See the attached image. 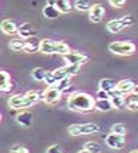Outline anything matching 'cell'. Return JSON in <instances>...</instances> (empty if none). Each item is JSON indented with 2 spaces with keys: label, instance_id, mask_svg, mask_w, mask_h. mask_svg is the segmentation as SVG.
Wrapping results in <instances>:
<instances>
[{
  "label": "cell",
  "instance_id": "cell-4",
  "mask_svg": "<svg viewBox=\"0 0 138 153\" xmlns=\"http://www.w3.org/2000/svg\"><path fill=\"white\" fill-rule=\"evenodd\" d=\"M68 132L71 136H85V134L98 133L99 126L97 123H78V125H71L68 127Z\"/></svg>",
  "mask_w": 138,
  "mask_h": 153
},
{
  "label": "cell",
  "instance_id": "cell-34",
  "mask_svg": "<svg viewBox=\"0 0 138 153\" xmlns=\"http://www.w3.org/2000/svg\"><path fill=\"white\" fill-rule=\"evenodd\" d=\"M45 82H46V85H48V86H56V80H55V77H53L52 72H48Z\"/></svg>",
  "mask_w": 138,
  "mask_h": 153
},
{
  "label": "cell",
  "instance_id": "cell-36",
  "mask_svg": "<svg viewBox=\"0 0 138 153\" xmlns=\"http://www.w3.org/2000/svg\"><path fill=\"white\" fill-rule=\"evenodd\" d=\"M132 93H134V94H137V96H138V85L135 86V89H134V92H132Z\"/></svg>",
  "mask_w": 138,
  "mask_h": 153
},
{
  "label": "cell",
  "instance_id": "cell-24",
  "mask_svg": "<svg viewBox=\"0 0 138 153\" xmlns=\"http://www.w3.org/2000/svg\"><path fill=\"white\" fill-rule=\"evenodd\" d=\"M9 47L14 50V52H25V47H26V40L23 39H14L9 43Z\"/></svg>",
  "mask_w": 138,
  "mask_h": 153
},
{
  "label": "cell",
  "instance_id": "cell-9",
  "mask_svg": "<svg viewBox=\"0 0 138 153\" xmlns=\"http://www.w3.org/2000/svg\"><path fill=\"white\" fill-rule=\"evenodd\" d=\"M63 60L66 62V65H85L86 62L89 60V57L86 56V54H82V53H78V52H69V53H66L62 56Z\"/></svg>",
  "mask_w": 138,
  "mask_h": 153
},
{
  "label": "cell",
  "instance_id": "cell-22",
  "mask_svg": "<svg viewBox=\"0 0 138 153\" xmlns=\"http://www.w3.org/2000/svg\"><path fill=\"white\" fill-rule=\"evenodd\" d=\"M125 103H127V109L128 110H138V96L137 94H128L125 96Z\"/></svg>",
  "mask_w": 138,
  "mask_h": 153
},
{
  "label": "cell",
  "instance_id": "cell-20",
  "mask_svg": "<svg viewBox=\"0 0 138 153\" xmlns=\"http://www.w3.org/2000/svg\"><path fill=\"white\" fill-rule=\"evenodd\" d=\"M52 73H53V77H55V80H56V83H59L60 80H63V79H68V77H71V74H69V72H68L66 66L55 69Z\"/></svg>",
  "mask_w": 138,
  "mask_h": 153
},
{
  "label": "cell",
  "instance_id": "cell-25",
  "mask_svg": "<svg viewBox=\"0 0 138 153\" xmlns=\"http://www.w3.org/2000/svg\"><path fill=\"white\" fill-rule=\"evenodd\" d=\"M95 109L99 110V112H109L114 109L111 103V99L109 100H97V103H95Z\"/></svg>",
  "mask_w": 138,
  "mask_h": 153
},
{
  "label": "cell",
  "instance_id": "cell-2",
  "mask_svg": "<svg viewBox=\"0 0 138 153\" xmlns=\"http://www.w3.org/2000/svg\"><path fill=\"white\" fill-rule=\"evenodd\" d=\"M40 52L43 54H66L71 52L69 46L63 42H55L49 39H42L40 43Z\"/></svg>",
  "mask_w": 138,
  "mask_h": 153
},
{
  "label": "cell",
  "instance_id": "cell-10",
  "mask_svg": "<svg viewBox=\"0 0 138 153\" xmlns=\"http://www.w3.org/2000/svg\"><path fill=\"white\" fill-rule=\"evenodd\" d=\"M135 83L132 82V80L130 79H124L121 80V82H118V85H117V92L118 93H121L122 96H128V94H131L132 92H134V89H135Z\"/></svg>",
  "mask_w": 138,
  "mask_h": 153
},
{
  "label": "cell",
  "instance_id": "cell-28",
  "mask_svg": "<svg viewBox=\"0 0 138 153\" xmlns=\"http://www.w3.org/2000/svg\"><path fill=\"white\" fill-rule=\"evenodd\" d=\"M46 74H48V72H46L43 67H36V69H33L32 77L36 80V82H45Z\"/></svg>",
  "mask_w": 138,
  "mask_h": 153
},
{
  "label": "cell",
  "instance_id": "cell-31",
  "mask_svg": "<svg viewBox=\"0 0 138 153\" xmlns=\"http://www.w3.org/2000/svg\"><path fill=\"white\" fill-rule=\"evenodd\" d=\"M10 153H29V149L22 145H14L10 147Z\"/></svg>",
  "mask_w": 138,
  "mask_h": 153
},
{
  "label": "cell",
  "instance_id": "cell-14",
  "mask_svg": "<svg viewBox=\"0 0 138 153\" xmlns=\"http://www.w3.org/2000/svg\"><path fill=\"white\" fill-rule=\"evenodd\" d=\"M111 96V103L114 109H117V110H122L125 106H127V103H125V96H122L121 93H118L117 90H114L109 93Z\"/></svg>",
  "mask_w": 138,
  "mask_h": 153
},
{
  "label": "cell",
  "instance_id": "cell-11",
  "mask_svg": "<svg viewBox=\"0 0 138 153\" xmlns=\"http://www.w3.org/2000/svg\"><path fill=\"white\" fill-rule=\"evenodd\" d=\"M17 34H19L20 39L23 40H29L35 37L36 36V32H35V29L32 27L30 23H22L19 26V30H17Z\"/></svg>",
  "mask_w": 138,
  "mask_h": 153
},
{
  "label": "cell",
  "instance_id": "cell-18",
  "mask_svg": "<svg viewBox=\"0 0 138 153\" xmlns=\"http://www.w3.org/2000/svg\"><path fill=\"white\" fill-rule=\"evenodd\" d=\"M117 85H118V83L112 79H101L99 80V89L104 90V92H108V93L114 92V90L117 89Z\"/></svg>",
  "mask_w": 138,
  "mask_h": 153
},
{
  "label": "cell",
  "instance_id": "cell-26",
  "mask_svg": "<svg viewBox=\"0 0 138 153\" xmlns=\"http://www.w3.org/2000/svg\"><path fill=\"white\" fill-rule=\"evenodd\" d=\"M56 9L59 10L60 13H69L72 10V4L69 0H56Z\"/></svg>",
  "mask_w": 138,
  "mask_h": 153
},
{
  "label": "cell",
  "instance_id": "cell-15",
  "mask_svg": "<svg viewBox=\"0 0 138 153\" xmlns=\"http://www.w3.org/2000/svg\"><path fill=\"white\" fill-rule=\"evenodd\" d=\"M16 122L19 123L20 126H23V127L32 126L33 114L30 113V112H27V110H23V112H20V113L16 116Z\"/></svg>",
  "mask_w": 138,
  "mask_h": 153
},
{
  "label": "cell",
  "instance_id": "cell-13",
  "mask_svg": "<svg viewBox=\"0 0 138 153\" xmlns=\"http://www.w3.org/2000/svg\"><path fill=\"white\" fill-rule=\"evenodd\" d=\"M104 14H105V9L101 6V4H94L92 10L89 12V20L92 23H101L104 19Z\"/></svg>",
  "mask_w": 138,
  "mask_h": 153
},
{
  "label": "cell",
  "instance_id": "cell-37",
  "mask_svg": "<svg viewBox=\"0 0 138 153\" xmlns=\"http://www.w3.org/2000/svg\"><path fill=\"white\" fill-rule=\"evenodd\" d=\"M78 153H91V152H88V150H86V149H81V150H79Z\"/></svg>",
  "mask_w": 138,
  "mask_h": 153
},
{
  "label": "cell",
  "instance_id": "cell-12",
  "mask_svg": "<svg viewBox=\"0 0 138 153\" xmlns=\"http://www.w3.org/2000/svg\"><path fill=\"white\" fill-rule=\"evenodd\" d=\"M13 89V83H12V77L10 74L7 73L6 70H2L0 72V90L3 93H7Z\"/></svg>",
  "mask_w": 138,
  "mask_h": 153
},
{
  "label": "cell",
  "instance_id": "cell-33",
  "mask_svg": "<svg viewBox=\"0 0 138 153\" xmlns=\"http://www.w3.org/2000/svg\"><path fill=\"white\" fill-rule=\"evenodd\" d=\"M109 99H111V96H109L108 92H104L101 89L97 92V100H109Z\"/></svg>",
  "mask_w": 138,
  "mask_h": 153
},
{
  "label": "cell",
  "instance_id": "cell-8",
  "mask_svg": "<svg viewBox=\"0 0 138 153\" xmlns=\"http://www.w3.org/2000/svg\"><path fill=\"white\" fill-rule=\"evenodd\" d=\"M105 143L108 147L111 149H115V150H121L125 147V136H121V134H117V133H109L106 134L105 137Z\"/></svg>",
  "mask_w": 138,
  "mask_h": 153
},
{
  "label": "cell",
  "instance_id": "cell-6",
  "mask_svg": "<svg viewBox=\"0 0 138 153\" xmlns=\"http://www.w3.org/2000/svg\"><path fill=\"white\" fill-rule=\"evenodd\" d=\"M60 96H62V92L56 86H48L43 90L42 100L45 102L46 105H56L60 100Z\"/></svg>",
  "mask_w": 138,
  "mask_h": 153
},
{
  "label": "cell",
  "instance_id": "cell-3",
  "mask_svg": "<svg viewBox=\"0 0 138 153\" xmlns=\"http://www.w3.org/2000/svg\"><path fill=\"white\" fill-rule=\"evenodd\" d=\"M134 17L130 16V14H124L122 17H119V19H114V20H109L108 23H106V29H108V32H111V33H119V32H122L125 27H130L134 25Z\"/></svg>",
  "mask_w": 138,
  "mask_h": 153
},
{
  "label": "cell",
  "instance_id": "cell-5",
  "mask_svg": "<svg viewBox=\"0 0 138 153\" xmlns=\"http://www.w3.org/2000/svg\"><path fill=\"white\" fill-rule=\"evenodd\" d=\"M109 52L118 56H130L135 52V45L132 42H112L108 46Z\"/></svg>",
  "mask_w": 138,
  "mask_h": 153
},
{
  "label": "cell",
  "instance_id": "cell-1",
  "mask_svg": "<svg viewBox=\"0 0 138 153\" xmlns=\"http://www.w3.org/2000/svg\"><path fill=\"white\" fill-rule=\"evenodd\" d=\"M95 103L97 100L91 94L84 93V92H73L68 97V107L73 112L79 113H91L95 110Z\"/></svg>",
  "mask_w": 138,
  "mask_h": 153
},
{
  "label": "cell",
  "instance_id": "cell-16",
  "mask_svg": "<svg viewBox=\"0 0 138 153\" xmlns=\"http://www.w3.org/2000/svg\"><path fill=\"white\" fill-rule=\"evenodd\" d=\"M0 27H2V32L5 34H7V36H13V34L17 33V30H19V26H16V23L14 22H12V20H3L2 22V25H0Z\"/></svg>",
  "mask_w": 138,
  "mask_h": 153
},
{
  "label": "cell",
  "instance_id": "cell-23",
  "mask_svg": "<svg viewBox=\"0 0 138 153\" xmlns=\"http://www.w3.org/2000/svg\"><path fill=\"white\" fill-rule=\"evenodd\" d=\"M26 97L27 100L30 102V105H35V103H38L39 100H42V96H43V92H40V90H29L26 92Z\"/></svg>",
  "mask_w": 138,
  "mask_h": 153
},
{
  "label": "cell",
  "instance_id": "cell-21",
  "mask_svg": "<svg viewBox=\"0 0 138 153\" xmlns=\"http://www.w3.org/2000/svg\"><path fill=\"white\" fill-rule=\"evenodd\" d=\"M60 12L56 9V6H49V4H46L45 7H43V16H45L46 19H56V17H59Z\"/></svg>",
  "mask_w": 138,
  "mask_h": 153
},
{
  "label": "cell",
  "instance_id": "cell-7",
  "mask_svg": "<svg viewBox=\"0 0 138 153\" xmlns=\"http://www.w3.org/2000/svg\"><path fill=\"white\" fill-rule=\"evenodd\" d=\"M7 105L13 110H20V109H27L30 107V102L27 100L26 94H13L10 99L7 100Z\"/></svg>",
  "mask_w": 138,
  "mask_h": 153
},
{
  "label": "cell",
  "instance_id": "cell-17",
  "mask_svg": "<svg viewBox=\"0 0 138 153\" xmlns=\"http://www.w3.org/2000/svg\"><path fill=\"white\" fill-rule=\"evenodd\" d=\"M40 43H42V40L36 39V37H32V39L26 40L25 52H26V53H36V52H40Z\"/></svg>",
  "mask_w": 138,
  "mask_h": 153
},
{
  "label": "cell",
  "instance_id": "cell-30",
  "mask_svg": "<svg viewBox=\"0 0 138 153\" xmlns=\"http://www.w3.org/2000/svg\"><path fill=\"white\" fill-rule=\"evenodd\" d=\"M111 132L112 133L121 134V136H125V134H127V126H125L124 123H115V125L111 127Z\"/></svg>",
  "mask_w": 138,
  "mask_h": 153
},
{
  "label": "cell",
  "instance_id": "cell-35",
  "mask_svg": "<svg viewBox=\"0 0 138 153\" xmlns=\"http://www.w3.org/2000/svg\"><path fill=\"white\" fill-rule=\"evenodd\" d=\"M108 1H109V4L114 7H122L127 0H108Z\"/></svg>",
  "mask_w": 138,
  "mask_h": 153
},
{
  "label": "cell",
  "instance_id": "cell-32",
  "mask_svg": "<svg viewBox=\"0 0 138 153\" xmlns=\"http://www.w3.org/2000/svg\"><path fill=\"white\" fill-rule=\"evenodd\" d=\"M46 153H63V149L60 145H52L46 149Z\"/></svg>",
  "mask_w": 138,
  "mask_h": 153
},
{
  "label": "cell",
  "instance_id": "cell-38",
  "mask_svg": "<svg viewBox=\"0 0 138 153\" xmlns=\"http://www.w3.org/2000/svg\"><path fill=\"white\" fill-rule=\"evenodd\" d=\"M130 153H138V150H131Z\"/></svg>",
  "mask_w": 138,
  "mask_h": 153
},
{
  "label": "cell",
  "instance_id": "cell-19",
  "mask_svg": "<svg viewBox=\"0 0 138 153\" xmlns=\"http://www.w3.org/2000/svg\"><path fill=\"white\" fill-rule=\"evenodd\" d=\"M73 7L79 12H91L92 7H94V3L91 0H76Z\"/></svg>",
  "mask_w": 138,
  "mask_h": 153
},
{
  "label": "cell",
  "instance_id": "cell-29",
  "mask_svg": "<svg viewBox=\"0 0 138 153\" xmlns=\"http://www.w3.org/2000/svg\"><path fill=\"white\" fill-rule=\"evenodd\" d=\"M84 149H86L88 152H91V153H101V150H102L101 145H99L98 142H95V140H89V142H86L85 146H84Z\"/></svg>",
  "mask_w": 138,
  "mask_h": 153
},
{
  "label": "cell",
  "instance_id": "cell-27",
  "mask_svg": "<svg viewBox=\"0 0 138 153\" xmlns=\"http://www.w3.org/2000/svg\"><path fill=\"white\" fill-rule=\"evenodd\" d=\"M56 87L59 89L62 93H69V92H72V85H71V77H68V79H63L60 80L59 83H56Z\"/></svg>",
  "mask_w": 138,
  "mask_h": 153
}]
</instances>
